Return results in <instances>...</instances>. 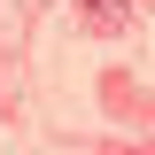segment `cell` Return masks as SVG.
<instances>
[{"mask_svg": "<svg viewBox=\"0 0 155 155\" xmlns=\"http://www.w3.org/2000/svg\"><path fill=\"white\" fill-rule=\"evenodd\" d=\"M124 23V0H93V31H116Z\"/></svg>", "mask_w": 155, "mask_h": 155, "instance_id": "1", "label": "cell"}]
</instances>
